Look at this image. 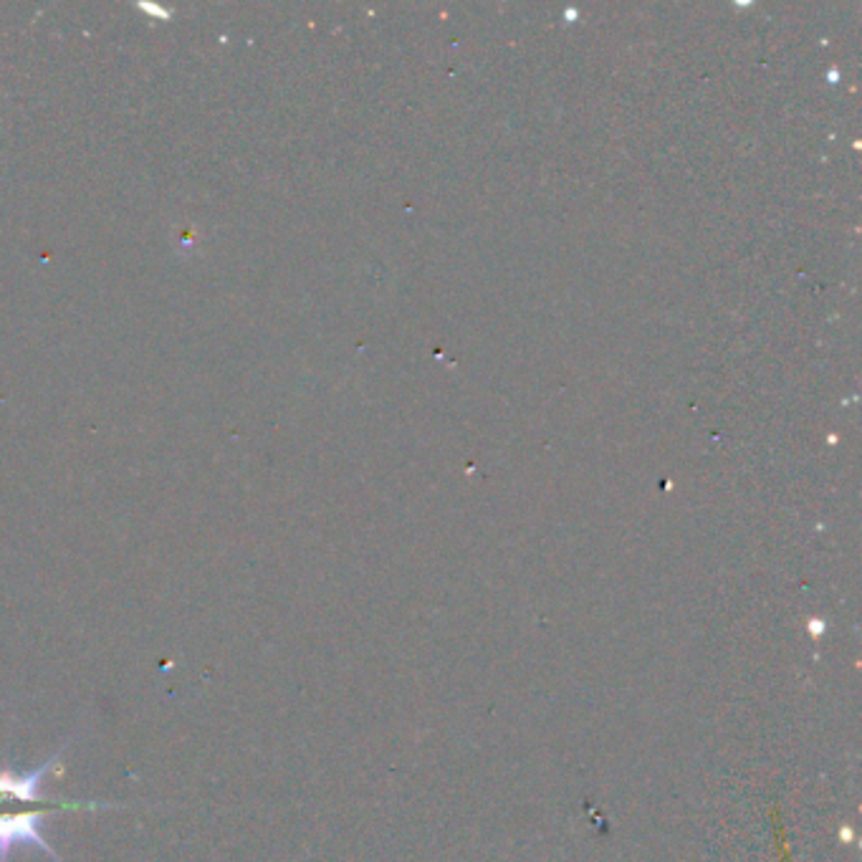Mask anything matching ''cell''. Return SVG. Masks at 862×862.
<instances>
[{"instance_id":"1","label":"cell","mask_w":862,"mask_h":862,"mask_svg":"<svg viewBox=\"0 0 862 862\" xmlns=\"http://www.w3.org/2000/svg\"><path fill=\"white\" fill-rule=\"evenodd\" d=\"M61 757L64 749L29 774H15L13 769H0V862H8L15 844H33V848L44 850L46 855H52L56 862H64L58 860L52 844L41 835L44 819L56 815V811L116 809L114 805H107V802H66L41 794L46 776L52 772H61Z\"/></svg>"}]
</instances>
